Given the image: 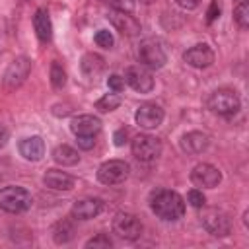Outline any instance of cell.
Listing matches in <instances>:
<instances>
[{
  "label": "cell",
  "instance_id": "cell-15",
  "mask_svg": "<svg viewBox=\"0 0 249 249\" xmlns=\"http://www.w3.org/2000/svg\"><path fill=\"white\" fill-rule=\"evenodd\" d=\"M101 210H103V200L101 198H93V196L80 198V200H76L72 204V216L76 220H91Z\"/></svg>",
  "mask_w": 249,
  "mask_h": 249
},
{
  "label": "cell",
  "instance_id": "cell-20",
  "mask_svg": "<svg viewBox=\"0 0 249 249\" xmlns=\"http://www.w3.org/2000/svg\"><path fill=\"white\" fill-rule=\"evenodd\" d=\"M33 29H35V35L41 43H49L51 37H53V23H51V18H49V12L45 8H39L33 16Z\"/></svg>",
  "mask_w": 249,
  "mask_h": 249
},
{
  "label": "cell",
  "instance_id": "cell-26",
  "mask_svg": "<svg viewBox=\"0 0 249 249\" xmlns=\"http://www.w3.org/2000/svg\"><path fill=\"white\" fill-rule=\"evenodd\" d=\"M233 19L235 23L241 27V29H247L249 27V2L247 0H241L235 10H233Z\"/></svg>",
  "mask_w": 249,
  "mask_h": 249
},
{
  "label": "cell",
  "instance_id": "cell-34",
  "mask_svg": "<svg viewBox=\"0 0 249 249\" xmlns=\"http://www.w3.org/2000/svg\"><path fill=\"white\" fill-rule=\"evenodd\" d=\"M126 136H128V132H126V128H119V130H115V134H113V140H115V146H123V144L126 142Z\"/></svg>",
  "mask_w": 249,
  "mask_h": 249
},
{
  "label": "cell",
  "instance_id": "cell-28",
  "mask_svg": "<svg viewBox=\"0 0 249 249\" xmlns=\"http://www.w3.org/2000/svg\"><path fill=\"white\" fill-rule=\"evenodd\" d=\"M187 202H189L193 208H202V206L206 204V196L202 195V191L191 189V191L187 193Z\"/></svg>",
  "mask_w": 249,
  "mask_h": 249
},
{
  "label": "cell",
  "instance_id": "cell-19",
  "mask_svg": "<svg viewBox=\"0 0 249 249\" xmlns=\"http://www.w3.org/2000/svg\"><path fill=\"white\" fill-rule=\"evenodd\" d=\"M19 154L27 161H39L45 156V142L41 136H27L19 142Z\"/></svg>",
  "mask_w": 249,
  "mask_h": 249
},
{
  "label": "cell",
  "instance_id": "cell-31",
  "mask_svg": "<svg viewBox=\"0 0 249 249\" xmlns=\"http://www.w3.org/2000/svg\"><path fill=\"white\" fill-rule=\"evenodd\" d=\"M76 142H78V148L91 150L95 146V136H76Z\"/></svg>",
  "mask_w": 249,
  "mask_h": 249
},
{
  "label": "cell",
  "instance_id": "cell-13",
  "mask_svg": "<svg viewBox=\"0 0 249 249\" xmlns=\"http://www.w3.org/2000/svg\"><path fill=\"white\" fill-rule=\"evenodd\" d=\"M124 82L138 93H150L154 89V78L144 66H128L124 72Z\"/></svg>",
  "mask_w": 249,
  "mask_h": 249
},
{
  "label": "cell",
  "instance_id": "cell-11",
  "mask_svg": "<svg viewBox=\"0 0 249 249\" xmlns=\"http://www.w3.org/2000/svg\"><path fill=\"white\" fill-rule=\"evenodd\" d=\"M134 121H136V124H138L140 128H144V130L158 128V126L161 124V121H163V109H161L158 103L146 101V103H142V105L136 109Z\"/></svg>",
  "mask_w": 249,
  "mask_h": 249
},
{
  "label": "cell",
  "instance_id": "cell-24",
  "mask_svg": "<svg viewBox=\"0 0 249 249\" xmlns=\"http://www.w3.org/2000/svg\"><path fill=\"white\" fill-rule=\"evenodd\" d=\"M121 105V97L113 91V93H105L103 97H99L95 101V109H99L101 113H109V111H115L117 107Z\"/></svg>",
  "mask_w": 249,
  "mask_h": 249
},
{
  "label": "cell",
  "instance_id": "cell-37",
  "mask_svg": "<svg viewBox=\"0 0 249 249\" xmlns=\"http://www.w3.org/2000/svg\"><path fill=\"white\" fill-rule=\"evenodd\" d=\"M138 2H142V4H150V2H154V0H138Z\"/></svg>",
  "mask_w": 249,
  "mask_h": 249
},
{
  "label": "cell",
  "instance_id": "cell-16",
  "mask_svg": "<svg viewBox=\"0 0 249 249\" xmlns=\"http://www.w3.org/2000/svg\"><path fill=\"white\" fill-rule=\"evenodd\" d=\"M70 130L76 136H95L101 130V121L95 115H78L72 119Z\"/></svg>",
  "mask_w": 249,
  "mask_h": 249
},
{
  "label": "cell",
  "instance_id": "cell-8",
  "mask_svg": "<svg viewBox=\"0 0 249 249\" xmlns=\"http://www.w3.org/2000/svg\"><path fill=\"white\" fill-rule=\"evenodd\" d=\"M113 231L126 241H136L142 235V222L130 212H117L113 218Z\"/></svg>",
  "mask_w": 249,
  "mask_h": 249
},
{
  "label": "cell",
  "instance_id": "cell-21",
  "mask_svg": "<svg viewBox=\"0 0 249 249\" xmlns=\"http://www.w3.org/2000/svg\"><path fill=\"white\" fill-rule=\"evenodd\" d=\"M80 68H82V74L89 80H95L103 70H105V58L95 54V53H86L82 56V62H80Z\"/></svg>",
  "mask_w": 249,
  "mask_h": 249
},
{
  "label": "cell",
  "instance_id": "cell-12",
  "mask_svg": "<svg viewBox=\"0 0 249 249\" xmlns=\"http://www.w3.org/2000/svg\"><path fill=\"white\" fill-rule=\"evenodd\" d=\"M109 21L111 25L121 33V35H126V37H134L140 33V23L138 19L130 14V12H124V10H111L109 12Z\"/></svg>",
  "mask_w": 249,
  "mask_h": 249
},
{
  "label": "cell",
  "instance_id": "cell-3",
  "mask_svg": "<svg viewBox=\"0 0 249 249\" xmlns=\"http://www.w3.org/2000/svg\"><path fill=\"white\" fill-rule=\"evenodd\" d=\"M31 195L27 189L18 187V185H10L0 189V208L4 212L10 214H21L31 206Z\"/></svg>",
  "mask_w": 249,
  "mask_h": 249
},
{
  "label": "cell",
  "instance_id": "cell-5",
  "mask_svg": "<svg viewBox=\"0 0 249 249\" xmlns=\"http://www.w3.org/2000/svg\"><path fill=\"white\" fill-rule=\"evenodd\" d=\"M200 224L214 237H226L231 231L230 216L220 208H200Z\"/></svg>",
  "mask_w": 249,
  "mask_h": 249
},
{
  "label": "cell",
  "instance_id": "cell-29",
  "mask_svg": "<svg viewBox=\"0 0 249 249\" xmlns=\"http://www.w3.org/2000/svg\"><path fill=\"white\" fill-rule=\"evenodd\" d=\"M93 41H95L99 47H103V49H111V47H113V35H111L107 29H99V31L95 33Z\"/></svg>",
  "mask_w": 249,
  "mask_h": 249
},
{
  "label": "cell",
  "instance_id": "cell-23",
  "mask_svg": "<svg viewBox=\"0 0 249 249\" xmlns=\"http://www.w3.org/2000/svg\"><path fill=\"white\" fill-rule=\"evenodd\" d=\"M53 239L58 245H64L74 239V224L70 220H60L53 226Z\"/></svg>",
  "mask_w": 249,
  "mask_h": 249
},
{
  "label": "cell",
  "instance_id": "cell-25",
  "mask_svg": "<svg viewBox=\"0 0 249 249\" xmlns=\"http://www.w3.org/2000/svg\"><path fill=\"white\" fill-rule=\"evenodd\" d=\"M51 84L56 89H62L66 84V70L62 68V64L58 60H53V64H51Z\"/></svg>",
  "mask_w": 249,
  "mask_h": 249
},
{
  "label": "cell",
  "instance_id": "cell-18",
  "mask_svg": "<svg viewBox=\"0 0 249 249\" xmlns=\"http://www.w3.org/2000/svg\"><path fill=\"white\" fill-rule=\"evenodd\" d=\"M208 144H210L208 134H204L200 130H191V132L181 136V148L187 154H200L208 148Z\"/></svg>",
  "mask_w": 249,
  "mask_h": 249
},
{
  "label": "cell",
  "instance_id": "cell-10",
  "mask_svg": "<svg viewBox=\"0 0 249 249\" xmlns=\"http://www.w3.org/2000/svg\"><path fill=\"white\" fill-rule=\"evenodd\" d=\"M191 181L195 187L200 189H214L222 181V173L216 165L212 163H196L191 171Z\"/></svg>",
  "mask_w": 249,
  "mask_h": 249
},
{
  "label": "cell",
  "instance_id": "cell-6",
  "mask_svg": "<svg viewBox=\"0 0 249 249\" xmlns=\"http://www.w3.org/2000/svg\"><path fill=\"white\" fill-rule=\"evenodd\" d=\"M31 72V60L27 56H18L10 62V66L6 68L4 72V78H2V86L6 91H16L29 76Z\"/></svg>",
  "mask_w": 249,
  "mask_h": 249
},
{
  "label": "cell",
  "instance_id": "cell-35",
  "mask_svg": "<svg viewBox=\"0 0 249 249\" xmlns=\"http://www.w3.org/2000/svg\"><path fill=\"white\" fill-rule=\"evenodd\" d=\"M183 10H195V8H198L200 6V2L202 0H175Z\"/></svg>",
  "mask_w": 249,
  "mask_h": 249
},
{
  "label": "cell",
  "instance_id": "cell-27",
  "mask_svg": "<svg viewBox=\"0 0 249 249\" xmlns=\"http://www.w3.org/2000/svg\"><path fill=\"white\" fill-rule=\"evenodd\" d=\"M86 247L88 249L89 247H93V249H109V247H113V241H111V237L107 233H97L95 237L86 241Z\"/></svg>",
  "mask_w": 249,
  "mask_h": 249
},
{
  "label": "cell",
  "instance_id": "cell-1",
  "mask_svg": "<svg viewBox=\"0 0 249 249\" xmlns=\"http://www.w3.org/2000/svg\"><path fill=\"white\" fill-rule=\"evenodd\" d=\"M150 206H152V212L165 222H175V220L183 218V214H185L183 196L175 191H169V189L156 191L150 198Z\"/></svg>",
  "mask_w": 249,
  "mask_h": 249
},
{
  "label": "cell",
  "instance_id": "cell-17",
  "mask_svg": "<svg viewBox=\"0 0 249 249\" xmlns=\"http://www.w3.org/2000/svg\"><path fill=\"white\" fill-rule=\"evenodd\" d=\"M43 183L45 187L53 189V191H70L74 187V177L68 175L66 171L60 169H47V173L43 175Z\"/></svg>",
  "mask_w": 249,
  "mask_h": 249
},
{
  "label": "cell",
  "instance_id": "cell-33",
  "mask_svg": "<svg viewBox=\"0 0 249 249\" xmlns=\"http://www.w3.org/2000/svg\"><path fill=\"white\" fill-rule=\"evenodd\" d=\"M218 16H220V6H218V2L214 0V2L210 4L208 12H206V21H208V23H212V21H214Z\"/></svg>",
  "mask_w": 249,
  "mask_h": 249
},
{
  "label": "cell",
  "instance_id": "cell-32",
  "mask_svg": "<svg viewBox=\"0 0 249 249\" xmlns=\"http://www.w3.org/2000/svg\"><path fill=\"white\" fill-rule=\"evenodd\" d=\"M105 2L111 4L115 10H124V12L132 10V0H105Z\"/></svg>",
  "mask_w": 249,
  "mask_h": 249
},
{
  "label": "cell",
  "instance_id": "cell-2",
  "mask_svg": "<svg viewBox=\"0 0 249 249\" xmlns=\"http://www.w3.org/2000/svg\"><path fill=\"white\" fill-rule=\"evenodd\" d=\"M138 60L144 68H150V70H160L165 62H167V53H165V47L160 39L156 37H148L140 43L138 47Z\"/></svg>",
  "mask_w": 249,
  "mask_h": 249
},
{
  "label": "cell",
  "instance_id": "cell-22",
  "mask_svg": "<svg viewBox=\"0 0 249 249\" xmlns=\"http://www.w3.org/2000/svg\"><path fill=\"white\" fill-rule=\"evenodd\" d=\"M53 160L58 163V165H76L78 161H80V156H78V152L72 148V146H68V144H60V146H56L54 150H53Z\"/></svg>",
  "mask_w": 249,
  "mask_h": 249
},
{
  "label": "cell",
  "instance_id": "cell-7",
  "mask_svg": "<svg viewBox=\"0 0 249 249\" xmlns=\"http://www.w3.org/2000/svg\"><path fill=\"white\" fill-rule=\"evenodd\" d=\"M128 173H130V165L124 160H109V161H103L97 167V179H99V183L109 185V187L126 181Z\"/></svg>",
  "mask_w": 249,
  "mask_h": 249
},
{
  "label": "cell",
  "instance_id": "cell-14",
  "mask_svg": "<svg viewBox=\"0 0 249 249\" xmlns=\"http://www.w3.org/2000/svg\"><path fill=\"white\" fill-rule=\"evenodd\" d=\"M183 60L193 68H208L214 62V51L206 43H196L185 51Z\"/></svg>",
  "mask_w": 249,
  "mask_h": 249
},
{
  "label": "cell",
  "instance_id": "cell-9",
  "mask_svg": "<svg viewBox=\"0 0 249 249\" xmlns=\"http://www.w3.org/2000/svg\"><path fill=\"white\" fill-rule=\"evenodd\" d=\"M130 148H132V156L138 161H154L161 154V140L152 134H138L134 136Z\"/></svg>",
  "mask_w": 249,
  "mask_h": 249
},
{
  "label": "cell",
  "instance_id": "cell-30",
  "mask_svg": "<svg viewBox=\"0 0 249 249\" xmlns=\"http://www.w3.org/2000/svg\"><path fill=\"white\" fill-rule=\"evenodd\" d=\"M107 86H109V89H113L115 93H119V91L124 89V78L119 76V74H111L107 78Z\"/></svg>",
  "mask_w": 249,
  "mask_h": 249
},
{
  "label": "cell",
  "instance_id": "cell-36",
  "mask_svg": "<svg viewBox=\"0 0 249 249\" xmlns=\"http://www.w3.org/2000/svg\"><path fill=\"white\" fill-rule=\"evenodd\" d=\"M6 142H8V130L0 124V148H4V146H6Z\"/></svg>",
  "mask_w": 249,
  "mask_h": 249
},
{
  "label": "cell",
  "instance_id": "cell-4",
  "mask_svg": "<svg viewBox=\"0 0 249 249\" xmlns=\"http://www.w3.org/2000/svg\"><path fill=\"white\" fill-rule=\"evenodd\" d=\"M208 109L216 115H224V117H230V115H235L241 107V101H239V95L233 91V89H228V88H222V89H216L210 93L208 101H206Z\"/></svg>",
  "mask_w": 249,
  "mask_h": 249
}]
</instances>
